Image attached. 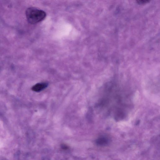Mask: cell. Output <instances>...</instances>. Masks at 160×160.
<instances>
[{"mask_svg": "<svg viewBox=\"0 0 160 160\" xmlns=\"http://www.w3.org/2000/svg\"><path fill=\"white\" fill-rule=\"evenodd\" d=\"M48 86V84L47 83H39L34 85L32 89L35 92H39L44 90Z\"/></svg>", "mask_w": 160, "mask_h": 160, "instance_id": "2", "label": "cell"}, {"mask_svg": "<svg viewBox=\"0 0 160 160\" xmlns=\"http://www.w3.org/2000/svg\"><path fill=\"white\" fill-rule=\"evenodd\" d=\"M151 0H136L137 3L140 5H143L150 2Z\"/></svg>", "mask_w": 160, "mask_h": 160, "instance_id": "4", "label": "cell"}, {"mask_svg": "<svg viewBox=\"0 0 160 160\" xmlns=\"http://www.w3.org/2000/svg\"><path fill=\"white\" fill-rule=\"evenodd\" d=\"M26 16L28 22L31 24H35L43 20L47 14L44 11L34 7L28 8Z\"/></svg>", "mask_w": 160, "mask_h": 160, "instance_id": "1", "label": "cell"}, {"mask_svg": "<svg viewBox=\"0 0 160 160\" xmlns=\"http://www.w3.org/2000/svg\"><path fill=\"white\" fill-rule=\"evenodd\" d=\"M109 142V140L107 138L103 137L99 138L97 141V145L101 146H105L107 145Z\"/></svg>", "mask_w": 160, "mask_h": 160, "instance_id": "3", "label": "cell"}]
</instances>
